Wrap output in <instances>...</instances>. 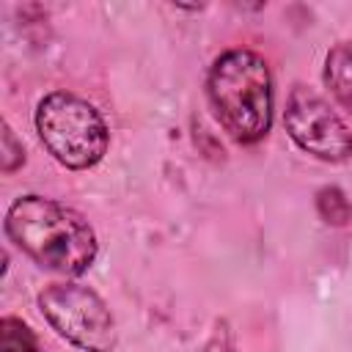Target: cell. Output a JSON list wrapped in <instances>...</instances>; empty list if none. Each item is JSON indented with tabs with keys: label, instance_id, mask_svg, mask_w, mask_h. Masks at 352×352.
Instances as JSON below:
<instances>
[{
	"label": "cell",
	"instance_id": "obj_5",
	"mask_svg": "<svg viewBox=\"0 0 352 352\" xmlns=\"http://www.w3.org/2000/svg\"><path fill=\"white\" fill-rule=\"evenodd\" d=\"M283 124L289 138L322 162H344L352 157V132L344 118L308 85H294L286 99Z\"/></svg>",
	"mask_w": 352,
	"mask_h": 352
},
{
	"label": "cell",
	"instance_id": "obj_4",
	"mask_svg": "<svg viewBox=\"0 0 352 352\" xmlns=\"http://www.w3.org/2000/svg\"><path fill=\"white\" fill-rule=\"evenodd\" d=\"M38 311L72 346L82 352L116 349V319L94 289L82 283H50L38 292Z\"/></svg>",
	"mask_w": 352,
	"mask_h": 352
},
{
	"label": "cell",
	"instance_id": "obj_7",
	"mask_svg": "<svg viewBox=\"0 0 352 352\" xmlns=\"http://www.w3.org/2000/svg\"><path fill=\"white\" fill-rule=\"evenodd\" d=\"M0 352H44L36 333L16 316L0 319Z\"/></svg>",
	"mask_w": 352,
	"mask_h": 352
},
{
	"label": "cell",
	"instance_id": "obj_6",
	"mask_svg": "<svg viewBox=\"0 0 352 352\" xmlns=\"http://www.w3.org/2000/svg\"><path fill=\"white\" fill-rule=\"evenodd\" d=\"M322 77L336 102L352 113V41H338L327 52Z\"/></svg>",
	"mask_w": 352,
	"mask_h": 352
},
{
	"label": "cell",
	"instance_id": "obj_8",
	"mask_svg": "<svg viewBox=\"0 0 352 352\" xmlns=\"http://www.w3.org/2000/svg\"><path fill=\"white\" fill-rule=\"evenodd\" d=\"M316 212L327 226H346L352 220V204L341 187H322L316 192Z\"/></svg>",
	"mask_w": 352,
	"mask_h": 352
},
{
	"label": "cell",
	"instance_id": "obj_1",
	"mask_svg": "<svg viewBox=\"0 0 352 352\" xmlns=\"http://www.w3.org/2000/svg\"><path fill=\"white\" fill-rule=\"evenodd\" d=\"M6 236L41 270L77 278L99 253L91 223L72 206L44 198L22 195L6 212Z\"/></svg>",
	"mask_w": 352,
	"mask_h": 352
},
{
	"label": "cell",
	"instance_id": "obj_9",
	"mask_svg": "<svg viewBox=\"0 0 352 352\" xmlns=\"http://www.w3.org/2000/svg\"><path fill=\"white\" fill-rule=\"evenodd\" d=\"M25 162V148L16 140L14 129L8 124H3V173H14L19 165Z\"/></svg>",
	"mask_w": 352,
	"mask_h": 352
},
{
	"label": "cell",
	"instance_id": "obj_3",
	"mask_svg": "<svg viewBox=\"0 0 352 352\" xmlns=\"http://www.w3.org/2000/svg\"><path fill=\"white\" fill-rule=\"evenodd\" d=\"M36 132L44 148L69 170L94 168L110 146L102 113L82 96L69 91L47 94L36 107Z\"/></svg>",
	"mask_w": 352,
	"mask_h": 352
},
{
	"label": "cell",
	"instance_id": "obj_2",
	"mask_svg": "<svg viewBox=\"0 0 352 352\" xmlns=\"http://www.w3.org/2000/svg\"><path fill=\"white\" fill-rule=\"evenodd\" d=\"M206 99L220 126L242 146L258 143L272 126V74L253 50L223 52L206 74Z\"/></svg>",
	"mask_w": 352,
	"mask_h": 352
}]
</instances>
